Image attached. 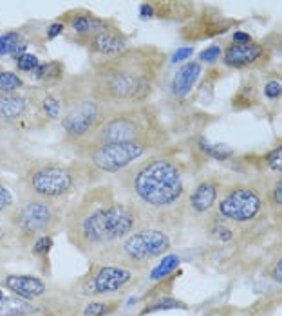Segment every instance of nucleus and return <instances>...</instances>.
I'll use <instances>...</instances> for the list:
<instances>
[{"instance_id":"c756f323","label":"nucleus","mask_w":282,"mask_h":316,"mask_svg":"<svg viewBox=\"0 0 282 316\" xmlns=\"http://www.w3.org/2000/svg\"><path fill=\"white\" fill-rule=\"evenodd\" d=\"M119 300H84L80 298L75 316H109L116 313Z\"/></svg>"},{"instance_id":"ea45409f","label":"nucleus","mask_w":282,"mask_h":316,"mask_svg":"<svg viewBox=\"0 0 282 316\" xmlns=\"http://www.w3.org/2000/svg\"><path fill=\"white\" fill-rule=\"evenodd\" d=\"M190 56H193V47L192 45H185V47H179L176 53H174V56L170 58V62L172 64H179V62H188V58Z\"/></svg>"},{"instance_id":"c9c22d12","label":"nucleus","mask_w":282,"mask_h":316,"mask_svg":"<svg viewBox=\"0 0 282 316\" xmlns=\"http://www.w3.org/2000/svg\"><path fill=\"white\" fill-rule=\"evenodd\" d=\"M53 246H55V237L53 235H42V237H38L31 244L27 253H29L31 257H35L36 260H47Z\"/></svg>"},{"instance_id":"4c0bfd02","label":"nucleus","mask_w":282,"mask_h":316,"mask_svg":"<svg viewBox=\"0 0 282 316\" xmlns=\"http://www.w3.org/2000/svg\"><path fill=\"white\" fill-rule=\"evenodd\" d=\"M221 53H223V45L212 44V45H208L206 49L201 51L195 60H197L201 65H213L221 60Z\"/></svg>"},{"instance_id":"c85d7f7f","label":"nucleus","mask_w":282,"mask_h":316,"mask_svg":"<svg viewBox=\"0 0 282 316\" xmlns=\"http://www.w3.org/2000/svg\"><path fill=\"white\" fill-rule=\"evenodd\" d=\"M203 228L206 230L208 237L212 238L213 242H217V244H230V242L235 240V235H237V228L224 223L223 219L215 217V215L208 219L206 223L203 224Z\"/></svg>"},{"instance_id":"0eeeda50","label":"nucleus","mask_w":282,"mask_h":316,"mask_svg":"<svg viewBox=\"0 0 282 316\" xmlns=\"http://www.w3.org/2000/svg\"><path fill=\"white\" fill-rule=\"evenodd\" d=\"M172 247V233L161 228L141 226L116 244L96 253L89 262L114 264L145 275L159 258L170 253Z\"/></svg>"},{"instance_id":"cd10ccee","label":"nucleus","mask_w":282,"mask_h":316,"mask_svg":"<svg viewBox=\"0 0 282 316\" xmlns=\"http://www.w3.org/2000/svg\"><path fill=\"white\" fill-rule=\"evenodd\" d=\"M31 156L22 147H5L0 145V173L20 172V168L27 163Z\"/></svg>"},{"instance_id":"79ce46f5","label":"nucleus","mask_w":282,"mask_h":316,"mask_svg":"<svg viewBox=\"0 0 282 316\" xmlns=\"http://www.w3.org/2000/svg\"><path fill=\"white\" fill-rule=\"evenodd\" d=\"M5 273H7V271H5V267H4V264H0V280H2V277H4Z\"/></svg>"},{"instance_id":"f3484780","label":"nucleus","mask_w":282,"mask_h":316,"mask_svg":"<svg viewBox=\"0 0 282 316\" xmlns=\"http://www.w3.org/2000/svg\"><path fill=\"white\" fill-rule=\"evenodd\" d=\"M203 73V65L197 60H188L176 69L169 83V103L174 110H183L192 105V96Z\"/></svg>"},{"instance_id":"2eb2a0df","label":"nucleus","mask_w":282,"mask_h":316,"mask_svg":"<svg viewBox=\"0 0 282 316\" xmlns=\"http://www.w3.org/2000/svg\"><path fill=\"white\" fill-rule=\"evenodd\" d=\"M223 186L224 181L219 173H208L204 177H199L192 186H188L185 199V221L203 226L215 212Z\"/></svg>"},{"instance_id":"f03ea898","label":"nucleus","mask_w":282,"mask_h":316,"mask_svg":"<svg viewBox=\"0 0 282 316\" xmlns=\"http://www.w3.org/2000/svg\"><path fill=\"white\" fill-rule=\"evenodd\" d=\"M169 55L154 44H130L119 55L93 60L84 78L93 96L112 110L132 109L152 101L161 87Z\"/></svg>"},{"instance_id":"f8f14e48","label":"nucleus","mask_w":282,"mask_h":316,"mask_svg":"<svg viewBox=\"0 0 282 316\" xmlns=\"http://www.w3.org/2000/svg\"><path fill=\"white\" fill-rule=\"evenodd\" d=\"M40 87L29 85L27 89L13 94H0V145L22 147L29 134L36 132L35 109Z\"/></svg>"},{"instance_id":"4be33fe9","label":"nucleus","mask_w":282,"mask_h":316,"mask_svg":"<svg viewBox=\"0 0 282 316\" xmlns=\"http://www.w3.org/2000/svg\"><path fill=\"white\" fill-rule=\"evenodd\" d=\"M261 73H246L241 79V85L232 96V110L233 112H248L255 110L263 105L261 96Z\"/></svg>"},{"instance_id":"9b49d317","label":"nucleus","mask_w":282,"mask_h":316,"mask_svg":"<svg viewBox=\"0 0 282 316\" xmlns=\"http://www.w3.org/2000/svg\"><path fill=\"white\" fill-rule=\"evenodd\" d=\"M143 275L114 264L91 262V267L67 289L84 300H119L139 286Z\"/></svg>"},{"instance_id":"9d476101","label":"nucleus","mask_w":282,"mask_h":316,"mask_svg":"<svg viewBox=\"0 0 282 316\" xmlns=\"http://www.w3.org/2000/svg\"><path fill=\"white\" fill-rule=\"evenodd\" d=\"M65 210V203L18 193V203L7 215V221L15 232L22 255H25L31 244L42 235L56 237L60 232H64Z\"/></svg>"},{"instance_id":"6ab92c4d","label":"nucleus","mask_w":282,"mask_h":316,"mask_svg":"<svg viewBox=\"0 0 282 316\" xmlns=\"http://www.w3.org/2000/svg\"><path fill=\"white\" fill-rule=\"evenodd\" d=\"M56 20L65 25V38L82 47L85 40L107 24L109 16H99L87 7H75L64 11L62 15L56 16Z\"/></svg>"},{"instance_id":"ddd939ff","label":"nucleus","mask_w":282,"mask_h":316,"mask_svg":"<svg viewBox=\"0 0 282 316\" xmlns=\"http://www.w3.org/2000/svg\"><path fill=\"white\" fill-rule=\"evenodd\" d=\"M281 36L270 38H252L244 44H235L228 40L223 45L221 53V65L228 71H244V73H264L270 69L273 58L281 51Z\"/></svg>"},{"instance_id":"dca6fc26","label":"nucleus","mask_w":282,"mask_h":316,"mask_svg":"<svg viewBox=\"0 0 282 316\" xmlns=\"http://www.w3.org/2000/svg\"><path fill=\"white\" fill-rule=\"evenodd\" d=\"M130 45V36L121 29V25L114 18L107 20V24L98 29L93 36L85 40L82 47L91 55L93 60H103L119 55Z\"/></svg>"},{"instance_id":"7ed1b4c3","label":"nucleus","mask_w":282,"mask_h":316,"mask_svg":"<svg viewBox=\"0 0 282 316\" xmlns=\"http://www.w3.org/2000/svg\"><path fill=\"white\" fill-rule=\"evenodd\" d=\"M141 226L138 210L119 195L112 181L84 188L67 204L64 219L65 237L87 260Z\"/></svg>"},{"instance_id":"f257e3e1","label":"nucleus","mask_w":282,"mask_h":316,"mask_svg":"<svg viewBox=\"0 0 282 316\" xmlns=\"http://www.w3.org/2000/svg\"><path fill=\"white\" fill-rule=\"evenodd\" d=\"M188 170L181 149L172 143L145 156L109 181L138 210L145 226L172 233L185 224Z\"/></svg>"},{"instance_id":"423d86ee","label":"nucleus","mask_w":282,"mask_h":316,"mask_svg":"<svg viewBox=\"0 0 282 316\" xmlns=\"http://www.w3.org/2000/svg\"><path fill=\"white\" fill-rule=\"evenodd\" d=\"M16 188L20 195L47 199L69 204L71 199L87 188L85 177L76 161H62L55 158H33L16 173Z\"/></svg>"},{"instance_id":"6e6552de","label":"nucleus","mask_w":282,"mask_h":316,"mask_svg":"<svg viewBox=\"0 0 282 316\" xmlns=\"http://www.w3.org/2000/svg\"><path fill=\"white\" fill-rule=\"evenodd\" d=\"M275 175H253L224 183L213 215L237 230H250L268 217L266 190Z\"/></svg>"},{"instance_id":"e433bc0d","label":"nucleus","mask_w":282,"mask_h":316,"mask_svg":"<svg viewBox=\"0 0 282 316\" xmlns=\"http://www.w3.org/2000/svg\"><path fill=\"white\" fill-rule=\"evenodd\" d=\"M40 65V56L36 53H25L15 62V73H18L22 78L25 76H33Z\"/></svg>"},{"instance_id":"473e14b6","label":"nucleus","mask_w":282,"mask_h":316,"mask_svg":"<svg viewBox=\"0 0 282 316\" xmlns=\"http://www.w3.org/2000/svg\"><path fill=\"white\" fill-rule=\"evenodd\" d=\"M266 206L268 215L275 219V223H281L282 217V175H275L270 181L266 190Z\"/></svg>"},{"instance_id":"7c9ffc66","label":"nucleus","mask_w":282,"mask_h":316,"mask_svg":"<svg viewBox=\"0 0 282 316\" xmlns=\"http://www.w3.org/2000/svg\"><path fill=\"white\" fill-rule=\"evenodd\" d=\"M179 266H181V257L179 255H174V253H167L165 257L159 258L149 271H147V280L149 282H159L163 278L170 277L176 271H179Z\"/></svg>"},{"instance_id":"a19ab883","label":"nucleus","mask_w":282,"mask_h":316,"mask_svg":"<svg viewBox=\"0 0 282 316\" xmlns=\"http://www.w3.org/2000/svg\"><path fill=\"white\" fill-rule=\"evenodd\" d=\"M268 277L273 278L277 284H281V280H282V258L275 257V260L272 262V266L268 267Z\"/></svg>"},{"instance_id":"4468645a","label":"nucleus","mask_w":282,"mask_h":316,"mask_svg":"<svg viewBox=\"0 0 282 316\" xmlns=\"http://www.w3.org/2000/svg\"><path fill=\"white\" fill-rule=\"evenodd\" d=\"M243 24L244 20L224 15V11L217 5L199 4L195 16L179 27L178 35L187 44H195V42L219 38Z\"/></svg>"},{"instance_id":"a211bd4d","label":"nucleus","mask_w":282,"mask_h":316,"mask_svg":"<svg viewBox=\"0 0 282 316\" xmlns=\"http://www.w3.org/2000/svg\"><path fill=\"white\" fill-rule=\"evenodd\" d=\"M197 9L199 4L192 0H149L139 4V18L183 25L195 16Z\"/></svg>"},{"instance_id":"37998d69","label":"nucleus","mask_w":282,"mask_h":316,"mask_svg":"<svg viewBox=\"0 0 282 316\" xmlns=\"http://www.w3.org/2000/svg\"><path fill=\"white\" fill-rule=\"evenodd\" d=\"M36 316H42V313H40V315H36Z\"/></svg>"},{"instance_id":"412c9836","label":"nucleus","mask_w":282,"mask_h":316,"mask_svg":"<svg viewBox=\"0 0 282 316\" xmlns=\"http://www.w3.org/2000/svg\"><path fill=\"white\" fill-rule=\"evenodd\" d=\"M44 27L45 24L42 22H27L24 25L7 29L0 35V58L11 56L15 53V49L18 45H22L24 42H31L35 45H44Z\"/></svg>"},{"instance_id":"58836bf2","label":"nucleus","mask_w":282,"mask_h":316,"mask_svg":"<svg viewBox=\"0 0 282 316\" xmlns=\"http://www.w3.org/2000/svg\"><path fill=\"white\" fill-rule=\"evenodd\" d=\"M65 35V25L60 22V20H53V22H49V24H45L44 27V38L45 42H51V40H56L60 38V36Z\"/></svg>"},{"instance_id":"bb28decb","label":"nucleus","mask_w":282,"mask_h":316,"mask_svg":"<svg viewBox=\"0 0 282 316\" xmlns=\"http://www.w3.org/2000/svg\"><path fill=\"white\" fill-rule=\"evenodd\" d=\"M261 78V96L263 101L277 107L282 96V78L279 69H268L259 75Z\"/></svg>"},{"instance_id":"f704fd0d","label":"nucleus","mask_w":282,"mask_h":316,"mask_svg":"<svg viewBox=\"0 0 282 316\" xmlns=\"http://www.w3.org/2000/svg\"><path fill=\"white\" fill-rule=\"evenodd\" d=\"M29 87L27 79L22 78L18 73L5 67H0V94H13Z\"/></svg>"},{"instance_id":"5701e85b","label":"nucleus","mask_w":282,"mask_h":316,"mask_svg":"<svg viewBox=\"0 0 282 316\" xmlns=\"http://www.w3.org/2000/svg\"><path fill=\"white\" fill-rule=\"evenodd\" d=\"M60 118H62V99H60L58 90L40 89L35 109L36 130H44L53 123H58Z\"/></svg>"},{"instance_id":"b1692460","label":"nucleus","mask_w":282,"mask_h":316,"mask_svg":"<svg viewBox=\"0 0 282 316\" xmlns=\"http://www.w3.org/2000/svg\"><path fill=\"white\" fill-rule=\"evenodd\" d=\"M69 76L67 73V67H65V62L62 60H47V62H40L38 69L33 73V81H35L36 87L40 89H58L60 85L64 83L65 78Z\"/></svg>"},{"instance_id":"2f4dec72","label":"nucleus","mask_w":282,"mask_h":316,"mask_svg":"<svg viewBox=\"0 0 282 316\" xmlns=\"http://www.w3.org/2000/svg\"><path fill=\"white\" fill-rule=\"evenodd\" d=\"M174 309H185L187 311L188 306L183 300L172 297V295H163V297L152 298V300L145 302L143 309L138 313V316H147L152 313H163V311H174Z\"/></svg>"},{"instance_id":"a878e982","label":"nucleus","mask_w":282,"mask_h":316,"mask_svg":"<svg viewBox=\"0 0 282 316\" xmlns=\"http://www.w3.org/2000/svg\"><path fill=\"white\" fill-rule=\"evenodd\" d=\"M22 257V249L5 215H0V264Z\"/></svg>"},{"instance_id":"aec40b11","label":"nucleus","mask_w":282,"mask_h":316,"mask_svg":"<svg viewBox=\"0 0 282 316\" xmlns=\"http://www.w3.org/2000/svg\"><path fill=\"white\" fill-rule=\"evenodd\" d=\"M0 287L7 289L9 293L16 295L18 298L42 306L49 295L53 293L55 287L47 284L42 277L33 275V273H5L2 280H0Z\"/></svg>"},{"instance_id":"39448f33","label":"nucleus","mask_w":282,"mask_h":316,"mask_svg":"<svg viewBox=\"0 0 282 316\" xmlns=\"http://www.w3.org/2000/svg\"><path fill=\"white\" fill-rule=\"evenodd\" d=\"M56 90L62 99V118L58 121L62 143L75 152L93 139L109 110L93 96L84 73L69 75Z\"/></svg>"},{"instance_id":"393cba45","label":"nucleus","mask_w":282,"mask_h":316,"mask_svg":"<svg viewBox=\"0 0 282 316\" xmlns=\"http://www.w3.org/2000/svg\"><path fill=\"white\" fill-rule=\"evenodd\" d=\"M40 313L42 311L36 304L18 298L7 289L0 287V316H36Z\"/></svg>"},{"instance_id":"72a5a7b5","label":"nucleus","mask_w":282,"mask_h":316,"mask_svg":"<svg viewBox=\"0 0 282 316\" xmlns=\"http://www.w3.org/2000/svg\"><path fill=\"white\" fill-rule=\"evenodd\" d=\"M18 203V188L11 183L4 173H0V215H9L11 210Z\"/></svg>"},{"instance_id":"1a4fd4ad","label":"nucleus","mask_w":282,"mask_h":316,"mask_svg":"<svg viewBox=\"0 0 282 316\" xmlns=\"http://www.w3.org/2000/svg\"><path fill=\"white\" fill-rule=\"evenodd\" d=\"M156 152L143 143H87L73 152L87 186L109 181L145 156Z\"/></svg>"},{"instance_id":"20e7f679","label":"nucleus","mask_w":282,"mask_h":316,"mask_svg":"<svg viewBox=\"0 0 282 316\" xmlns=\"http://www.w3.org/2000/svg\"><path fill=\"white\" fill-rule=\"evenodd\" d=\"M89 143H143L159 150L172 145V132L161 109L150 101L109 112Z\"/></svg>"}]
</instances>
